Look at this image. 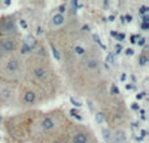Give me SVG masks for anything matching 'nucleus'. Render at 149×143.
Listing matches in <instances>:
<instances>
[{"label":"nucleus","instance_id":"1","mask_svg":"<svg viewBox=\"0 0 149 143\" xmlns=\"http://www.w3.org/2000/svg\"><path fill=\"white\" fill-rule=\"evenodd\" d=\"M15 42L13 41H4L3 43H0V51L1 52H10L15 50Z\"/></svg>","mask_w":149,"mask_h":143},{"label":"nucleus","instance_id":"2","mask_svg":"<svg viewBox=\"0 0 149 143\" xmlns=\"http://www.w3.org/2000/svg\"><path fill=\"white\" fill-rule=\"evenodd\" d=\"M72 143H88V137L84 133H77L73 137Z\"/></svg>","mask_w":149,"mask_h":143},{"label":"nucleus","instance_id":"3","mask_svg":"<svg viewBox=\"0 0 149 143\" xmlns=\"http://www.w3.org/2000/svg\"><path fill=\"white\" fill-rule=\"evenodd\" d=\"M36 43H37V42H36V39H34V36L30 35V34H29V35H26L25 41H24V44H26V46H28L30 50H33L34 47H36Z\"/></svg>","mask_w":149,"mask_h":143},{"label":"nucleus","instance_id":"4","mask_svg":"<svg viewBox=\"0 0 149 143\" xmlns=\"http://www.w3.org/2000/svg\"><path fill=\"white\" fill-rule=\"evenodd\" d=\"M114 139H115V143H124L126 142V134L123 133V131H116L115 133V135H114Z\"/></svg>","mask_w":149,"mask_h":143},{"label":"nucleus","instance_id":"5","mask_svg":"<svg viewBox=\"0 0 149 143\" xmlns=\"http://www.w3.org/2000/svg\"><path fill=\"white\" fill-rule=\"evenodd\" d=\"M63 22H64V17H63V14H60V13H56V14L52 17V23H54L55 26L63 25Z\"/></svg>","mask_w":149,"mask_h":143},{"label":"nucleus","instance_id":"6","mask_svg":"<svg viewBox=\"0 0 149 143\" xmlns=\"http://www.w3.org/2000/svg\"><path fill=\"white\" fill-rule=\"evenodd\" d=\"M34 76L37 77V78H39V79H43V78H46V76H47V73H46V70L43 69V68H36L34 69Z\"/></svg>","mask_w":149,"mask_h":143},{"label":"nucleus","instance_id":"7","mask_svg":"<svg viewBox=\"0 0 149 143\" xmlns=\"http://www.w3.org/2000/svg\"><path fill=\"white\" fill-rule=\"evenodd\" d=\"M34 100H36V94H34L33 91H28L25 95H24V102L25 103H34Z\"/></svg>","mask_w":149,"mask_h":143},{"label":"nucleus","instance_id":"8","mask_svg":"<svg viewBox=\"0 0 149 143\" xmlns=\"http://www.w3.org/2000/svg\"><path fill=\"white\" fill-rule=\"evenodd\" d=\"M54 121L51 120L50 117H46L43 121H42V126H43V129H46V130H50V129L54 128Z\"/></svg>","mask_w":149,"mask_h":143},{"label":"nucleus","instance_id":"9","mask_svg":"<svg viewBox=\"0 0 149 143\" xmlns=\"http://www.w3.org/2000/svg\"><path fill=\"white\" fill-rule=\"evenodd\" d=\"M17 68H18V61L16 59L10 60V61L8 63V70L15 72V70H17Z\"/></svg>","mask_w":149,"mask_h":143},{"label":"nucleus","instance_id":"10","mask_svg":"<svg viewBox=\"0 0 149 143\" xmlns=\"http://www.w3.org/2000/svg\"><path fill=\"white\" fill-rule=\"evenodd\" d=\"M102 137L105 142H110L111 141V133L109 129H102Z\"/></svg>","mask_w":149,"mask_h":143},{"label":"nucleus","instance_id":"11","mask_svg":"<svg viewBox=\"0 0 149 143\" xmlns=\"http://www.w3.org/2000/svg\"><path fill=\"white\" fill-rule=\"evenodd\" d=\"M86 67H88V69H95L98 67V61L97 60H88Z\"/></svg>","mask_w":149,"mask_h":143},{"label":"nucleus","instance_id":"12","mask_svg":"<svg viewBox=\"0 0 149 143\" xmlns=\"http://www.w3.org/2000/svg\"><path fill=\"white\" fill-rule=\"evenodd\" d=\"M105 118H106V116H105V113H103V112H97V113H95V121H97L98 124L103 122V121H105Z\"/></svg>","mask_w":149,"mask_h":143},{"label":"nucleus","instance_id":"13","mask_svg":"<svg viewBox=\"0 0 149 143\" xmlns=\"http://www.w3.org/2000/svg\"><path fill=\"white\" fill-rule=\"evenodd\" d=\"M114 60H115V55L113 52H109L107 56H106V63H113Z\"/></svg>","mask_w":149,"mask_h":143},{"label":"nucleus","instance_id":"14","mask_svg":"<svg viewBox=\"0 0 149 143\" xmlns=\"http://www.w3.org/2000/svg\"><path fill=\"white\" fill-rule=\"evenodd\" d=\"M51 50H52V54H54L55 59H56V60H59V59H60V55H59V52H58V50H56V48H55V47H54V46H52V47H51Z\"/></svg>","mask_w":149,"mask_h":143},{"label":"nucleus","instance_id":"15","mask_svg":"<svg viewBox=\"0 0 149 143\" xmlns=\"http://www.w3.org/2000/svg\"><path fill=\"white\" fill-rule=\"evenodd\" d=\"M74 51H76V54H79V55H84V48L82 47H80V46H76L74 47Z\"/></svg>","mask_w":149,"mask_h":143},{"label":"nucleus","instance_id":"16","mask_svg":"<svg viewBox=\"0 0 149 143\" xmlns=\"http://www.w3.org/2000/svg\"><path fill=\"white\" fill-rule=\"evenodd\" d=\"M30 51L31 50L29 48L26 44H22V48H21V52H22V54H28V52H30Z\"/></svg>","mask_w":149,"mask_h":143},{"label":"nucleus","instance_id":"17","mask_svg":"<svg viewBox=\"0 0 149 143\" xmlns=\"http://www.w3.org/2000/svg\"><path fill=\"white\" fill-rule=\"evenodd\" d=\"M71 103L74 105V107H81V103L80 102H77V100H74L73 98H71Z\"/></svg>","mask_w":149,"mask_h":143},{"label":"nucleus","instance_id":"18","mask_svg":"<svg viewBox=\"0 0 149 143\" xmlns=\"http://www.w3.org/2000/svg\"><path fill=\"white\" fill-rule=\"evenodd\" d=\"M148 10H149V8L145 7V5L140 8V13H141V14H145V13H148Z\"/></svg>","mask_w":149,"mask_h":143},{"label":"nucleus","instance_id":"19","mask_svg":"<svg viewBox=\"0 0 149 143\" xmlns=\"http://www.w3.org/2000/svg\"><path fill=\"white\" fill-rule=\"evenodd\" d=\"M111 92H113V94H119V89L115 86V85L111 86Z\"/></svg>","mask_w":149,"mask_h":143},{"label":"nucleus","instance_id":"20","mask_svg":"<svg viewBox=\"0 0 149 143\" xmlns=\"http://www.w3.org/2000/svg\"><path fill=\"white\" fill-rule=\"evenodd\" d=\"M147 61H148V59L145 56L140 57V65H145V64H147Z\"/></svg>","mask_w":149,"mask_h":143},{"label":"nucleus","instance_id":"21","mask_svg":"<svg viewBox=\"0 0 149 143\" xmlns=\"http://www.w3.org/2000/svg\"><path fill=\"white\" fill-rule=\"evenodd\" d=\"M141 18H143V22H148V21H149V13H145V14H143Z\"/></svg>","mask_w":149,"mask_h":143},{"label":"nucleus","instance_id":"22","mask_svg":"<svg viewBox=\"0 0 149 143\" xmlns=\"http://www.w3.org/2000/svg\"><path fill=\"white\" fill-rule=\"evenodd\" d=\"M134 54H135V52H134V50H132V48H127L126 50V55H127V56H128V55H130V56H132Z\"/></svg>","mask_w":149,"mask_h":143},{"label":"nucleus","instance_id":"23","mask_svg":"<svg viewBox=\"0 0 149 143\" xmlns=\"http://www.w3.org/2000/svg\"><path fill=\"white\" fill-rule=\"evenodd\" d=\"M141 29L143 30H148L149 29V22H143L141 23Z\"/></svg>","mask_w":149,"mask_h":143},{"label":"nucleus","instance_id":"24","mask_svg":"<svg viewBox=\"0 0 149 143\" xmlns=\"http://www.w3.org/2000/svg\"><path fill=\"white\" fill-rule=\"evenodd\" d=\"M120 51H122V44H116V47H115V54H119Z\"/></svg>","mask_w":149,"mask_h":143},{"label":"nucleus","instance_id":"25","mask_svg":"<svg viewBox=\"0 0 149 143\" xmlns=\"http://www.w3.org/2000/svg\"><path fill=\"white\" fill-rule=\"evenodd\" d=\"M116 38H118L119 41H123V39L126 38V35H124L123 33H120V34H118V35H116Z\"/></svg>","mask_w":149,"mask_h":143},{"label":"nucleus","instance_id":"26","mask_svg":"<svg viewBox=\"0 0 149 143\" xmlns=\"http://www.w3.org/2000/svg\"><path fill=\"white\" fill-rule=\"evenodd\" d=\"M124 20H126L127 22H131V21H132V16H131V14H126V17H124Z\"/></svg>","mask_w":149,"mask_h":143},{"label":"nucleus","instance_id":"27","mask_svg":"<svg viewBox=\"0 0 149 143\" xmlns=\"http://www.w3.org/2000/svg\"><path fill=\"white\" fill-rule=\"evenodd\" d=\"M20 23H21V28H24V29L28 28V23H26L24 20H21V21H20Z\"/></svg>","mask_w":149,"mask_h":143},{"label":"nucleus","instance_id":"28","mask_svg":"<svg viewBox=\"0 0 149 143\" xmlns=\"http://www.w3.org/2000/svg\"><path fill=\"white\" fill-rule=\"evenodd\" d=\"M137 43H139V46H143V44L145 43V39H144V38H140V39H139V42H137Z\"/></svg>","mask_w":149,"mask_h":143},{"label":"nucleus","instance_id":"29","mask_svg":"<svg viewBox=\"0 0 149 143\" xmlns=\"http://www.w3.org/2000/svg\"><path fill=\"white\" fill-rule=\"evenodd\" d=\"M144 95H145V94H144V92H141V94H137V95H136V99H137V100L143 99V96H144Z\"/></svg>","mask_w":149,"mask_h":143},{"label":"nucleus","instance_id":"30","mask_svg":"<svg viewBox=\"0 0 149 143\" xmlns=\"http://www.w3.org/2000/svg\"><path fill=\"white\" fill-rule=\"evenodd\" d=\"M139 104H136V103H135V104H132V109H134V111H137V109H139Z\"/></svg>","mask_w":149,"mask_h":143},{"label":"nucleus","instance_id":"31","mask_svg":"<svg viewBox=\"0 0 149 143\" xmlns=\"http://www.w3.org/2000/svg\"><path fill=\"white\" fill-rule=\"evenodd\" d=\"M74 118H76V120H79V121H81L82 120V117H81V116H80V115H77V113H74Z\"/></svg>","mask_w":149,"mask_h":143},{"label":"nucleus","instance_id":"32","mask_svg":"<svg viewBox=\"0 0 149 143\" xmlns=\"http://www.w3.org/2000/svg\"><path fill=\"white\" fill-rule=\"evenodd\" d=\"M132 89H134V86H132L131 83H127L126 85V90H132Z\"/></svg>","mask_w":149,"mask_h":143},{"label":"nucleus","instance_id":"33","mask_svg":"<svg viewBox=\"0 0 149 143\" xmlns=\"http://www.w3.org/2000/svg\"><path fill=\"white\" fill-rule=\"evenodd\" d=\"M59 10H60V14H62V13H63V12H64V10H65V7H64V5H62V7L59 8Z\"/></svg>","mask_w":149,"mask_h":143},{"label":"nucleus","instance_id":"34","mask_svg":"<svg viewBox=\"0 0 149 143\" xmlns=\"http://www.w3.org/2000/svg\"><path fill=\"white\" fill-rule=\"evenodd\" d=\"M126 74H122V77H120V79H122V81H126Z\"/></svg>","mask_w":149,"mask_h":143},{"label":"nucleus","instance_id":"35","mask_svg":"<svg viewBox=\"0 0 149 143\" xmlns=\"http://www.w3.org/2000/svg\"><path fill=\"white\" fill-rule=\"evenodd\" d=\"M111 35H113V36H115V38H116V35H118V33H116V31H111Z\"/></svg>","mask_w":149,"mask_h":143},{"label":"nucleus","instance_id":"36","mask_svg":"<svg viewBox=\"0 0 149 143\" xmlns=\"http://www.w3.org/2000/svg\"><path fill=\"white\" fill-rule=\"evenodd\" d=\"M54 143H60V142H58V141H55V142H54Z\"/></svg>","mask_w":149,"mask_h":143}]
</instances>
